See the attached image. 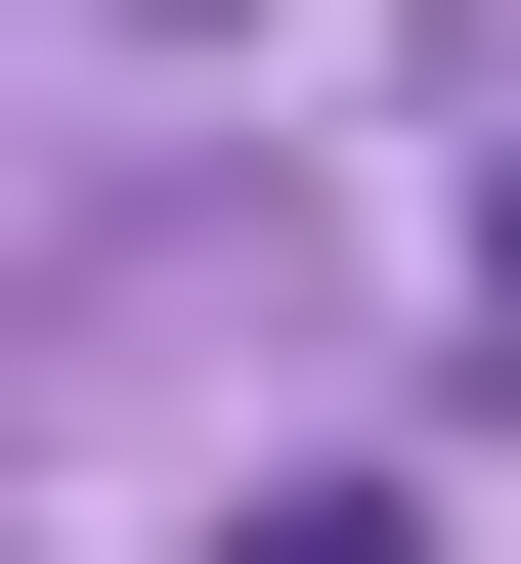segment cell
I'll return each mask as SVG.
<instances>
[{"label":"cell","mask_w":521,"mask_h":564,"mask_svg":"<svg viewBox=\"0 0 521 564\" xmlns=\"http://www.w3.org/2000/svg\"><path fill=\"white\" fill-rule=\"evenodd\" d=\"M218 564H435V521H391V478H261V521H218Z\"/></svg>","instance_id":"cell-1"}]
</instances>
